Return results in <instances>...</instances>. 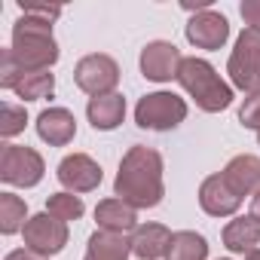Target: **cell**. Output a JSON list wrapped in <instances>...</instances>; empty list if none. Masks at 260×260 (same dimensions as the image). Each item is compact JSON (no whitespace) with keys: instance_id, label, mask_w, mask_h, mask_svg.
I'll return each mask as SVG.
<instances>
[{"instance_id":"obj_22","label":"cell","mask_w":260,"mask_h":260,"mask_svg":"<svg viewBox=\"0 0 260 260\" xmlns=\"http://www.w3.org/2000/svg\"><path fill=\"white\" fill-rule=\"evenodd\" d=\"M22 101H43V98H52L55 92V74L49 71H37V74H22L19 86L13 89Z\"/></svg>"},{"instance_id":"obj_21","label":"cell","mask_w":260,"mask_h":260,"mask_svg":"<svg viewBox=\"0 0 260 260\" xmlns=\"http://www.w3.org/2000/svg\"><path fill=\"white\" fill-rule=\"evenodd\" d=\"M25 223H28L25 199L10 193V190L0 193V233H4V236H16V233L25 230Z\"/></svg>"},{"instance_id":"obj_19","label":"cell","mask_w":260,"mask_h":260,"mask_svg":"<svg viewBox=\"0 0 260 260\" xmlns=\"http://www.w3.org/2000/svg\"><path fill=\"white\" fill-rule=\"evenodd\" d=\"M220 239H223V248H226L230 254H251V251L260 245V223H257L251 214H236V217L223 226Z\"/></svg>"},{"instance_id":"obj_16","label":"cell","mask_w":260,"mask_h":260,"mask_svg":"<svg viewBox=\"0 0 260 260\" xmlns=\"http://www.w3.org/2000/svg\"><path fill=\"white\" fill-rule=\"evenodd\" d=\"M86 116H89V122H92L95 132H113V128H119L122 119H125V98L119 92L89 98Z\"/></svg>"},{"instance_id":"obj_4","label":"cell","mask_w":260,"mask_h":260,"mask_svg":"<svg viewBox=\"0 0 260 260\" xmlns=\"http://www.w3.org/2000/svg\"><path fill=\"white\" fill-rule=\"evenodd\" d=\"M187 101L175 92H147L135 104V122L147 132H172L187 119Z\"/></svg>"},{"instance_id":"obj_29","label":"cell","mask_w":260,"mask_h":260,"mask_svg":"<svg viewBox=\"0 0 260 260\" xmlns=\"http://www.w3.org/2000/svg\"><path fill=\"white\" fill-rule=\"evenodd\" d=\"M251 217H254V220L260 223V190H257V193L251 196Z\"/></svg>"},{"instance_id":"obj_10","label":"cell","mask_w":260,"mask_h":260,"mask_svg":"<svg viewBox=\"0 0 260 260\" xmlns=\"http://www.w3.org/2000/svg\"><path fill=\"white\" fill-rule=\"evenodd\" d=\"M58 184L68 190V193H92L101 187L104 181V172L101 166L89 156V153H68L61 162H58Z\"/></svg>"},{"instance_id":"obj_27","label":"cell","mask_w":260,"mask_h":260,"mask_svg":"<svg viewBox=\"0 0 260 260\" xmlns=\"http://www.w3.org/2000/svg\"><path fill=\"white\" fill-rule=\"evenodd\" d=\"M239 16L245 19V25H248V28L260 31V0H242Z\"/></svg>"},{"instance_id":"obj_3","label":"cell","mask_w":260,"mask_h":260,"mask_svg":"<svg viewBox=\"0 0 260 260\" xmlns=\"http://www.w3.org/2000/svg\"><path fill=\"white\" fill-rule=\"evenodd\" d=\"M178 83L181 89L196 101L199 110L205 113H220L233 104V86L214 71L211 61L199 58V55H187L181 61V71H178Z\"/></svg>"},{"instance_id":"obj_2","label":"cell","mask_w":260,"mask_h":260,"mask_svg":"<svg viewBox=\"0 0 260 260\" xmlns=\"http://www.w3.org/2000/svg\"><path fill=\"white\" fill-rule=\"evenodd\" d=\"M162 156L153 147L135 144L119 159V172L113 178V196L128 202L132 208H156L166 196L162 181Z\"/></svg>"},{"instance_id":"obj_23","label":"cell","mask_w":260,"mask_h":260,"mask_svg":"<svg viewBox=\"0 0 260 260\" xmlns=\"http://www.w3.org/2000/svg\"><path fill=\"white\" fill-rule=\"evenodd\" d=\"M46 211H49L55 220L71 223V220H80V217L86 214V205H83V199H80L77 193L58 190V193H52V196L46 199Z\"/></svg>"},{"instance_id":"obj_26","label":"cell","mask_w":260,"mask_h":260,"mask_svg":"<svg viewBox=\"0 0 260 260\" xmlns=\"http://www.w3.org/2000/svg\"><path fill=\"white\" fill-rule=\"evenodd\" d=\"M22 68L16 64V58L10 55V49H4V55H0V86H4V89H16L19 86V80H22Z\"/></svg>"},{"instance_id":"obj_5","label":"cell","mask_w":260,"mask_h":260,"mask_svg":"<svg viewBox=\"0 0 260 260\" xmlns=\"http://www.w3.org/2000/svg\"><path fill=\"white\" fill-rule=\"evenodd\" d=\"M226 74H230V86L245 95L260 89V31L245 28L236 37V46L226 61Z\"/></svg>"},{"instance_id":"obj_18","label":"cell","mask_w":260,"mask_h":260,"mask_svg":"<svg viewBox=\"0 0 260 260\" xmlns=\"http://www.w3.org/2000/svg\"><path fill=\"white\" fill-rule=\"evenodd\" d=\"M128 257H132V236L107 230H95L83 254V260H128Z\"/></svg>"},{"instance_id":"obj_6","label":"cell","mask_w":260,"mask_h":260,"mask_svg":"<svg viewBox=\"0 0 260 260\" xmlns=\"http://www.w3.org/2000/svg\"><path fill=\"white\" fill-rule=\"evenodd\" d=\"M43 175H46V162L34 147L4 144V150H0V181L4 184L31 190L43 181Z\"/></svg>"},{"instance_id":"obj_30","label":"cell","mask_w":260,"mask_h":260,"mask_svg":"<svg viewBox=\"0 0 260 260\" xmlns=\"http://www.w3.org/2000/svg\"><path fill=\"white\" fill-rule=\"evenodd\" d=\"M245 260H260V248H254L251 254H245Z\"/></svg>"},{"instance_id":"obj_24","label":"cell","mask_w":260,"mask_h":260,"mask_svg":"<svg viewBox=\"0 0 260 260\" xmlns=\"http://www.w3.org/2000/svg\"><path fill=\"white\" fill-rule=\"evenodd\" d=\"M28 125V113L22 104H13V101H4V116H0V135H4L7 141L22 135Z\"/></svg>"},{"instance_id":"obj_1","label":"cell","mask_w":260,"mask_h":260,"mask_svg":"<svg viewBox=\"0 0 260 260\" xmlns=\"http://www.w3.org/2000/svg\"><path fill=\"white\" fill-rule=\"evenodd\" d=\"M22 16L13 25L10 55L25 74L49 71L58 61V43L52 34V22L61 16V7H43V4H19Z\"/></svg>"},{"instance_id":"obj_14","label":"cell","mask_w":260,"mask_h":260,"mask_svg":"<svg viewBox=\"0 0 260 260\" xmlns=\"http://www.w3.org/2000/svg\"><path fill=\"white\" fill-rule=\"evenodd\" d=\"M95 220H98V230H107V233H135L141 223H138V208H132L128 202H122L119 196H110V199H101L95 205Z\"/></svg>"},{"instance_id":"obj_31","label":"cell","mask_w":260,"mask_h":260,"mask_svg":"<svg viewBox=\"0 0 260 260\" xmlns=\"http://www.w3.org/2000/svg\"><path fill=\"white\" fill-rule=\"evenodd\" d=\"M217 260H233V257H217Z\"/></svg>"},{"instance_id":"obj_32","label":"cell","mask_w":260,"mask_h":260,"mask_svg":"<svg viewBox=\"0 0 260 260\" xmlns=\"http://www.w3.org/2000/svg\"><path fill=\"white\" fill-rule=\"evenodd\" d=\"M257 144H260V132H257Z\"/></svg>"},{"instance_id":"obj_8","label":"cell","mask_w":260,"mask_h":260,"mask_svg":"<svg viewBox=\"0 0 260 260\" xmlns=\"http://www.w3.org/2000/svg\"><path fill=\"white\" fill-rule=\"evenodd\" d=\"M22 239H25V248L43 254V257H55L64 251L71 233H68V223L55 220L49 211H40V214H31L25 230H22Z\"/></svg>"},{"instance_id":"obj_25","label":"cell","mask_w":260,"mask_h":260,"mask_svg":"<svg viewBox=\"0 0 260 260\" xmlns=\"http://www.w3.org/2000/svg\"><path fill=\"white\" fill-rule=\"evenodd\" d=\"M239 122L251 132H260V89L245 95L242 104H239Z\"/></svg>"},{"instance_id":"obj_12","label":"cell","mask_w":260,"mask_h":260,"mask_svg":"<svg viewBox=\"0 0 260 260\" xmlns=\"http://www.w3.org/2000/svg\"><path fill=\"white\" fill-rule=\"evenodd\" d=\"M199 208L208 217H236V211L242 208V196L217 172V175H208L199 184Z\"/></svg>"},{"instance_id":"obj_7","label":"cell","mask_w":260,"mask_h":260,"mask_svg":"<svg viewBox=\"0 0 260 260\" xmlns=\"http://www.w3.org/2000/svg\"><path fill=\"white\" fill-rule=\"evenodd\" d=\"M74 83L89 98L110 95V92H116V83H119V64H116V58H110L104 52H89V55H83L77 61Z\"/></svg>"},{"instance_id":"obj_11","label":"cell","mask_w":260,"mask_h":260,"mask_svg":"<svg viewBox=\"0 0 260 260\" xmlns=\"http://www.w3.org/2000/svg\"><path fill=\"white\" fill-rule=\"evenodd\" d=\"M184 34H187L190 46L214 52V49H223V43L230 40V22H226V16L217 13V10H202V13L190 16Z\"/></svg>"},{"instance_id":"obj_20","label":"cell","mask_w":260,"mask_h":260,"mask_svg":"<svg viewBox=\"0 0 260 260\" xmlns=\"http://www.w3.org/2000/svg\"><path fill=\"white\" fill-rule=\"evenodd\" d=\"M166 260H208V239L193 230H181L172 236Z\"/></svg>"},{"instance_id":"obj_17","label":"cell","mask_w":260,"mask_h":260,"mask_svg":"<svg viewBox=\"0 0 260 260\" xmlns=\"http://www.w3.org/2000/svg\"><path fill=\"white\" fill-rule=\"evenodd\" d=\"M172 230L162 223H141L132 233V254L138 260H162L172 245Z\"/></svg>"},{"instance_id":"obj_13","label":"cell","mask_w":260,"mask_h":260,"mask_svg":"<svg viewBox=\"0 0 260 260\" xmlns=\"http://www.w3.org/2000/svg\"><path fill=\"white\" fill-rule=\"evenodd\" d=\"M37 135L49 147H68L77 138V116L68 107H46L37 116Z\"/></svg>"},{"instance_id":"obj_15","label":"cell","mask_w":260,"mask_h":260,"mask_svg":"<svg viewBox=\"0 0 260 260\" xmlns=\"http://www.w3.org/2000/svg\"><path fill=\"white\" fill-rule=\"evenodd\" d=\"M223 178H226V184L245 199V196H254L257 190H260V156H254V153H239V156H233L226 166H223V172H220Z\"/></svg>"},{"instance_id":"obj_28","label":"cell","mask_w":260,"mask_h":260,"mask_svg":"<svg viewBox=\"0 0 260 260\" xmlns=\"http://www.w3.org/2000/svg\"><path fill=\"white\" fill-rule=\"evenodd\" d=\"M4 260H49V257H43V254H37V251H31V248H16V251H10Z\"/></svg>"},{"instance_id":"obj_9","label":"cell","mask_w":260,"mask_h":260,"mask_svg":"<svg viewBox=\"0 0 260 260\" xmlns=\"http://www.w3.org/2000/svg\"><path fill=\"white\" fill-rule=\"evenodd\" d=\"M181 61H184V55L172 40H150L141 49L138 68H141V77L150 83H172V80H178Z\"/></svg>"}]
</instances>
